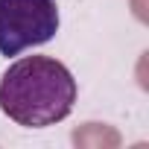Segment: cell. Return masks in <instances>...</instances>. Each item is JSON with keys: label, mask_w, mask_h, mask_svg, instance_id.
Wrapping results in <instances>:
<instances>
[{"label": "cell", "mask_w": 149, "mask_h": 149, "mask_svg": "<svg viewBox=\"0 0 149 149\" xmlns=\"http://www.w3.org/2000/svg\"><path fill=\"white\" fill-rule=\"evenodd\" d=\"M73 73L50 56H24L0 76V111L24 129L61 123L76 102Z\"/></svg>", "instance_id": "1"}, {"label": "cell", "mask_w": 149, "mask_h": 149, "mask_svg": "<svg viewBox=\"0 0 149 149\" xmlns=\"http://www.w3.org/2000/svg\"><path fill=\"white\" fill-rule=\"evenodd\" d=\"M58 32L56 0H0V56H21Z\"/></svg>", "instance_id": "2"}]
</instances>
